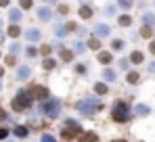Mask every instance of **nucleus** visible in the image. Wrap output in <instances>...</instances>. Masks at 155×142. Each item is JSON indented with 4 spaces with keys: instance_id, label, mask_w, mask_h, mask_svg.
Masks as SVG:
<instances>
[{
    "instance_id": "f257e3e1",
    "label": "nucleus",
    "mask_w": 155,
    "mask_h": 142,
    "mask_svg": "<svg viewBox=\"0 0 155 142\" xmlns=\"http://www.w3.org/2000/svg\"><path fill=\"white\" fill-rule=\"evenodd\" d=\"M101 107H103V102H101L99 98H94V96H90V98H86V100H80V102H78L80 113H84L86 117H92V115H94V111H97V109H101Z\"/></svg>"
},
{
    "instance_id": "f03ea898",
    "label": "nucleus",
    "mask_w": 155,
    "mask_h": 142,
    "mask_svg": "<svg viewBox=\"0 0 155 142\" xmlns=\"http://www.w3.org/2000/svg\"><path fill=\"white\" fill-rule=\"evenodd\" d=\"M27 107H31V92H27V90L17 92V96L13 98V109L15 111H25Z\"/></svg>"
},
{
    "instance_id": "7ed1b4c3",
    "label": "nucleus",
    "mask_w": 155,
    "mask_h": 142,
    "mask_svg": "<svg viewBox=\"0 0 155 142\" xmlns=\"http://www.w3.org/2000/svg\"><path fill=\"white\" fill-rule=\"evenodd\" d=\"M111 115H113V121H120V123H124V121H128L130 119V109L126 102H115L113 105V111H111Z\"/></svg>"
},
{
    "instance_id": "20e7f679",
    "label": "nucleus",
    "mask_w": 155,
    "mask_h": 142,
    "mask_svg": "<svg viewBox=\"0 0 155 142\" xmlns=\"http://www.w3.org/2000/svg\"><path fill=\"white\" fill-rule=\"evenodd\" d=\"M42 113L44 115H48V117H59V113H61V102L57 100V98H48L46 102H42Z\"/></svg>"
},
{
    "instance_id": "39448f33",
    "label": "nucleus",
    "mask_w": 155,
    "mask_h": 142,
    "mask_svg": "<svg viewBox=\"0 0 155 142\" xmlns=\"http://www.w3.org/2000/svg\"><path fill=\"white\" fill-rule=\"evenodd\" d=\"M78 132H82V127L78 125L74 119H67L65 121V125H63V132H61V138H65V140H71V138H76Z\"/></svg>"
},
{
    "instance_id": "423d86ee",
    "label": "nucleus",
    "mask_w": 155,
    "mask_h": 142,
    "mask_svg": "<svg viewBox=\"0 0 155 142\" xmlns=\"http://www.w3.org/2000/svg\"><path fill=\"white\" fill-rule=\"evenodd\" d=\"M31 96H34V98H40V100L46 102V100H48V90H46L44 86H36V88L31 90Z\"/></svg>"
},
{
    "instance_id": "0eeeda50",
    "label": "nucleus",
    "mask_w": 155,
    "mask_h": 142,
    "mask_svg": "<svg viewBox=\"0 0 155 142\" xmlns=\"http://www.w3.org/2000/svg\"><path fill=\"white\" fill-rule=\"evenodd\" d=\"M109 31H111L109 25H103V23H99L97 27H94V36H97V38H107Z\"/></svg>"
},
{
    "instance_id": "6e6552de",
    "label": "nucleus",
    "mask_w": 155,
    "mask_h": 142,
    "mask_svg": "<svg viewBox=\"0 0 155 142\" xmlns=\"http://www.w3.org/2000/svg\"><path fill=\"white\" fill-rule=\"evenodd\" d=\"M80 142H99V136L94 132H86V134L80 136Z\"/></svg>"
},
{
    "instance_id": "1a4fd4ad",
    "label": "nucleus",
    "mask_w": 155,
    "mask_h": 142,
    "mask_svg": "<svg viewBox=\"0 0 155 142\" xmlns=\"http://www.w3.org/2000/svg\"><path fill=\"white\" fill-rule=\"evenodd\" d=\"M80 17H82V19H90V17H92V8L86 6V4H82V6H80Z\"/></svg>"
},
{
    "instance_id": "9d476101",
    "label": "nucleus",
    "mask_w": 155,
    "mask_h": 142,
    "mask_svg": "<svg viewBox=\"0 0 155 142\" xmlns=\"http://www.w3.org/2000/svg\"><path fill=\"white\" fill-rule=\"evenodd\" d=\"M134 113H136V115H149L151 109H149L147 105H136V107H134Z\"/></svg>"
},
{
    "instance_id": "9b49d317",
    "label": "nucleus",
    "mask_w": 155,
    "mask_h": 142,
    "mask_svg": "<svg viewBox=\"0 0 155 142\" xmlns=\"http://www.w3.org/2000/svg\"><path fill=\"white\" fill-rule=\"evenodd\" d=\"M27 40H29V42L40 40V29H27Z\"/></svg>"
},
{
    "instance_id": "f8f14e48",
    "label": "nucleus",
    "mask_w": 155,
    "mask_h": 142,
    "mask_svg": "<svg viewBox=\"0 0 155 142\" xmlns=\"http://www.w3.org/2000/svg\"><path fill=\"white\" fill-rule=\"evenodd\" d=\"M38 17H40L42 21H48V19H51V11L44 6V8H40V11H38Z\"/></svg>"
},
{
    "instance_id": "ddd939ff",
    "label": "nucleus",
    "mask_w": 155,
    "mask_h": 142,
    "mask_svg": "<svg viewBox=\"0 0 155 142\" xmlns=\"http://www.w3.org/2000/svg\"><path fill=\"white\" fill-rule=\"evenodd\" d=\"M143 59H145V56H143V52H138V50H134V52L130 54V61H132V63H143Z\"/></svg>"
},
{
    "instance_id": "4468645a",
    "label": "nucleus",
    "mask_w": 155,
    "mask_h": 142,
    "mask_svg": "<svg viewBox=\"0 0 155 142\" xmlns=\"http://www.w3.org/2000/svg\"><path fill=\"white\" fill-rule=\"evenodd\" d=\"M126 79H128V84H138V79H140V75H138L136 71H130V73H128V77H126Z\"/></svg>"
},
{
    "instance_id": "2eb2a0df",
    "label": "nucleus",
    "mask_w": 155,
    "mask_h": 142,
    "mask_svg": "<svg viewBox=\"0 0 155 142\" xmlns=\"http://www.w3.org/2000/svg\"><path fill=\"white\" fill-rule=\"evenodd\" d=\"M15 136L25 138V136H27V127H23V125H17V127H15Z\"/></svg>"
},
{
    "instance_id": "dca6fc26",
    "label": "nucleus",
    "mask_w": 155,
    "mask_h": 142,
    "mask_svg": "<svg viewBox=\"0 0 155 142\" xmlns=\"http://www.w3.org/2000/svg\"><path fill=\"white\" fill-rule=\"evenodd\" d=\"M99 63H111V54L109 52H99Z\"/></svg>"
},
{
    "instance_id": "f3484780",
    "label": "nucleus",
    "mask_w": 155,
    "mask_h": 142,
    "mask_svg": "<svg viewBox=\"0 0 155 142\" xmlns=\"http://www.w3.org/2000/svg\"><path fill=\"white\" fill-rule=\"evenodd\" d=\"M61 59L69 63V61L74 59V52H71V50H65V48H63V50H61Z\"/></svg>"
},
{
    "instance_id": "a211bd4d",
    "label": "nucleus",
    "mask_w": 155,
    "mask_h": 142,
    "mask_svg": "<svg viewBox=\"0 0 155 142\" xmlns=\"http://www.w3.org/2000/svg\"><path fill=\"white\" fill-rule=\"evenodd\" d=\"M103 77L107 79V82H113V79H115V71H113V69H105L103 71Z\"/></svg>"
},
{
    "instance_id": "6ab92c4d",
    "label": "nucleus",
    "mask_w": 155,
    "mask_h": 142,
    "mask_svg": "<svg viewBox=\"0 0 155 142\" xmlns=\"http://www.w3.org/2000/svg\"><path fill=\"white\" fill-rule=\"evenodd\" d=\"M29 73H31V71H29V67H21L17 75H19V79H27V77H29Z\"/></svg>"
},
{
    "instance_id": "aec40b11",
    "label": "nucleus",
    "mask_w": 155,
    "mask_h": 142,
    "mask_svg": "<svg viewBox=\"0 0 155 142\" xmlns=\"http://www.w3.org/2000/svg\"><path fill=\"white\" fill-rule=\"evenodd\" d=\"M143 21H145V27H151V25L155 23V15H145Z\"/></svg>"
},
{
    "instance_id": "412c9836",
    "label": "nucleus",
    "mask_w": 155,
    "mask_h": 142,
    "mask_svg": "<svg viewBox=\"0 0 155 142\" xmlns=\"http://www.w3.org/2000/svg\"><path fill=\"white\" fill-rule=\"evenodd\" d=\"M19 19H21V13H19L17 8H13V11H11V21H13V23H17Z\"/></svg>"
},
{
    "instance_id": "4be33fe9",
    "label": "nucleus",
    "mask_w": 155,
    "mask_h": 142,
    "mask_svg": "<svg viewBox=\"0 0 155 142\" xmlns=\"http://www.w3.org/2000/svg\"><path fill=\"white\" fill-rule=\"evenodd\" d=\"M19 34H21V29H19L17 25H11V27H8V36H13V38H17Z\"/></svg>"
},
{
    "instance_id": "5701e85b",
    "label": "nucleus",
    "mask_w": 155,
    "mask_h": 142,
    "mask_svg": "<svg viewBox=\"0 0 155 142\" xmlns=\"http://www.w3.org/2000/svg\"><path fill=\"white\" fill-rule=\"evenodd\" d=\"M88 46H90V48H94V50H99V48H101V42H99V38H90Z\"/></svg>"
},
{
    "instance_id": "b1692460",
    "label": "nucleus",
    "mask_w": 155,
    "mask_h": 142,
    "mask_svg": "<svg viewBox=\"0 0 155 142\" xmlns=\"http://www.w3.org/2000/svg\"><path fill=\"white\" fill-rule=\"evenodd\" d=\"M132 23V19H130L128 15H122V17H120V25H124V27H126V25H130Z\"/></svg>"
},
{
    "instance_id": "393cba45",
    "label": "nucleus",
    "mask_w": 155,
    "mask_h": 142,
    "mask_svg": "<svg viewBox=\"0 0 155 142\" xmlns=\"http://www.w3.org/2000/svg\"><path fill=\"white\" fill-rule=\"evenodd\" d=\"M111 46H113V50H122V48H124V40H113Z\"/></svg>"
},
{
    "instance_id": "a878e982",
    "label": "nucleus",
    "mask_w": 155,
    "mask_h": 142,
    "mask_svg": "<svg viewBox=\"0 0 155 142\" xmlns=\"http://www.w3.org/2000/svg\"><path fill=\"white\" fill-rule=\"evenodd\" d=\"M57 63H54V59H44V69H52Z\"/></svg>"
},
{
    "instance_id": "bb28decb",
    "label": "nucleus",
    "mask_w": 155,
    "mask_h": 142,
    "mask_svg": "<svg viewBox=\"0 0 155 142\" xmlns=\"http://www.w3.org/2000/svg\"><path fill=\"white\" fill-rule=\"evenodd\" d=\"M94 90H97V94H105V92H107V86H105V84H97Z\"/></svg>"
},
{
    "instance_id": "cd10ccee",
    "label": "nucleus",
    "mask_w": 155,
    "mask_h": 142,
    "mask_svg": "<svg viewBox=\"0 0 155 142\" xmlns=\"http://www.w3.org/2000/svg\"><path fill=\"white\" fill-rule=\"evenodd\" d=\"M151 34H153L151 27H143V29H140V36H143V38H151Z\"/></svg>"
},
{
    "instance_id": "c85d7f7f",
    "label": "nucleus",
    "mask_w": 155,
    "mask_h": 142,
    "mask_svg": "<svg viewBox=\"0 0 155 142\" xmlns=\"http://www.w3.org/2000/svg\"><path fill=\"white\" fill-rule=\"evenodd\" d=\"M42 142H57V140H54V136H51V134H44L42 136Z\"/></svg>"
},
{
    "instance_id": "c756f323",
    "label": "nucleus",
    "mask_w": 155,
    "mask_h": 142,
    "mask_svg": "<svg viewBox=\"0 0 155 142\" xmlns=\"http://www.w3.org/2000/svg\"><path fill=\"white\" fill-rule=\"evenodd\" d=\"M36 54H38V50H36L34 46H29V48H27V56H36Z\"/></svg>"
},
{
    "instance_id": "7c9ffc66",
    "label": "nucleus",
    "mask_w": 155,
    "mask_h": 142,
    "mask_svg": "<svg viewBox=\"0 0 155 142\" xmlns=\"http://www.w3.org/2000/svg\"><path fill=\"white\" fill-rule=\"evenodd\" d=\"M57 36H59V38L65 36V27H57Z\"/></svg>"
},
{
    "instance_id": "2f4dec72",
    "label": "nucleus",
    "mask_w": 155,
    "mask_h": 142,
    "mask_svg": "<svg viewBox=\"0 0 155 142\" xmlns=\"http://www.w3.org/2000/svg\"><path fill=\"white\" fill-rule=\"evenodd\" d=\"M6 63H8V65H15V56L8 54V56H6Z\"/></svg>"
},
{
    "instance_id": "473e14b6",
    "label": "nucleus",
    "mask_w": 155,
    "mask_h": 142,
    "mask_svg": "<svg viewBox=\"0 0 155 142\" xmlns=\"http://www.w3.org/2000/svg\"><path fill=\"white\" fill-rule=\"evenodd\" d=\"M6 134H8V130H4V127H2V130H0V140H2V138H6Z\"/></svg>"
},
{
    "instance_id": "72a5a7b5",
    "label": "nucleus",
    "mask_w": 155,
    "mask_h": 142,
    "mask_svg": "<svg viewBox=\"0 0 155 142\" xmlns=\"http://www.w3.org/2000/svg\"><path fill=\"white\" fill-rule=\"evenodd\" d=\"M84 48H86V46H84V44H82V42H78V44H76V50H78V52H82V50H84Z\"/></svg>"
},
{
    "instance_id": "f704fd0d",
    "label": "nucleus",
    "mask_w": 155,
    "mask_h": 142,
    "mask_svg": "<svg viewBox=\"0 0 155 142\" xmlns=\"http://www.w3.org/2000/svg\"><path fill=\"white\" fill-rule=\"evenodd\" d=\"M128 65H130L128 61H120V67H122V69H128Z\"/></svg>"
},
{
    "instance_id": "c9c22d12",
    "label": "nucleus",
    "mask_w": 155,
    "mask_h": 142,
    "mask_svg": "<svg viewBox=\"0 0 155 142\" xmlns=\"http://www.w3.org/2000/svg\"><path fill=\"white\" fill-rule=\"evenodd\" d=\"M120 6H122V8H130V6H132V2H120Z\"/></svg>"
},
{
    "instance_id": "e433bc0d",
    "label": "nucleus",
    "mask_w": 155,
    "mask_h": 142,
    "mask_svg": "<svg viewBox=\"0 0 155 142\" xmlns=\"http://www.w3.org/2000/svg\"><path fill=\"white\" fill-rule=\"evenodd\" d=\"M42 54H51V46H42Z\"/></svg>"
},
{
    "instance_id": "4c0bfd02",
    "label": "nucleus",
    "mask_w": 155,
    "mask_h": 142,
    "mask_svg": "<svg viewBox=\"0 0 155 142\" xmlns=\"http://www.w3.org/2000/svg\"><path fill=\"white\" fill-rule=\"evenodd\" d=\"M19 48H21V46H19V44H13V46H11V52H17Z\"/></svg>"
},
{
    "instance_id": "58836bf2",
    "label": "nucleus",
    "mask_w": 155,
    "mask_h": 142,
    "mask_svg": "<svg viewBox=\"0 0 155 142\" xmlns=\"http://www.w3.org/2000/svg\"><path fill=\"white\" fill-rule=\"evenodd\" d=\"M4 119H6V113H4V111L0 109V121H4Z\"/></svg>"
},
{
    "instance_id": "ea45409f",
    "label": "nucleus",
    "mask_w": 155,
    "mask_h": 142,
    "mask_svg": "<svg viewBox=\"0 0 155 142\" xmlns=\"http://www.w3.org/2000/svg\"><path fill=\"white\" fill-rule=\"evenodd\" d=\"M149 50H151V52L155 54V42H151V44H149Z\"/></svg>"
},
{
    "instance_id": "a19ab883",
    "label": "nucleus",
    "mask_w": 155,
    "mask_h": 142,
    "mask_svg": "<svg viewBox=\"0 0 155 142\" xmlns=\"http://www.w3.org/2000/svg\"><path fill=\"white\" fill-rule=\"evenodd\" d=\"M149 71H151V73H155V63H151V65H149Z\"/></svg>"
},
{
    "instance_id": "79ce46f5",
    "label": "nucleus",
    "mask_w": 155,
    "mask_h": 142,
    "mask_svg": "<svg viewBox=\"0 0 155 142\" xmlns=\"http://www.w3.org/2000/svg\"><path fill=\"white\" fill-rule=\"evenodd\" d=\"M2 73H4V69H2V67H0V77H2Z\"/></svg>"
},
{
    "instance_id": "37998d69",
    "label": "nucleus",
    "mask_w": 155,
    "mask_h": 142,
    "mask_svg": "<svg viewBox=\"0 0 155 142\" xmlns=\"http://www.w3.org/2000/svg\"><path fill=\"white\" fill-rule=\"evenodd\" d=\"M113 142H126V140H113Z\"/></svg>"
},
{
    "instance_id": "c03bdc74",
    "label": "nucleus",
    "mask_w": 155,
    "mask_h": 142,
    "mask_svg": "<svg viewBox=\"0 0 155 142\" xmlns=\"http://www.w3.org/2000/svg\"><path fill=\"white\" fill-rule=\"evenodd\" d=\"M0 88H2V84H0Z\"/></svg>"
}]
</instances>
